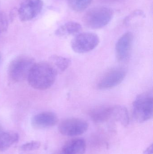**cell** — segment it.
Segmentation results:
<instances>
[{"instance_id": "obj_12", "label": "cell", "mask_w": 153, "mask_h": 154, "mask_svg": "<svg viewBox=\"0 0 153 154\" xmlns=\"http://www.w3.org/2000/svg\"><path fill=\"white\" fill-rule=\"evenodd\" d=\"M91 119L96 123H102L111 118V107H97L91 109L89 113Z\"/></svg>"}, {"instance_id": "obj_19", "label": "cell", "mask_w": 153, "mask_h": 154, "mask_svg": "<svg viewBox=\"0 0 153 154\" xmlns=\"http://www.w3.org/2000/svg\"><path fill=\"white\" fill-rule=\"evenodd\" d=\"M153 154V144L149 146L145 151L144 154Z\"/></svg>"}, {"instance_id": "obj_14", "label": "cell", "mask_w": 153, "mask_h": 154, "mask_svg": "<svg viewBox=\"0 0 153 154\" xmlns=\"http://www.w3.org/2000/svg\"><path fill=\"white\" fill-rule=\"evenodd\" d=\"M82 27L80 23L70 21L60 26L55 31V34L58 37H66L79 33Z\"/></svg>"}, {"instance_id": "obj_6", "label": "cell", "mask_w": 153, "mask_h": 154, "mask_svg": "<svg viewBox=\"0 0 153 154\" xmlns=\"http://www.w3.org/2000/svg\"><path fill=\"white\" fill-rule=\"evenodd\" d=\"M89 127L88 123L81 119L72 118L63 120L58 126V130L66 136H79L84 134Z\"/></svg>"}, {"instance_id": "obj_22", "label": "cell", "mask_w": 153, "mask_h": 154, "mask_svg": "<svg viewBox=\"0 0 153 154\" xmlns=\"http://www.w3.org/2000/svg\"><path fill=\"white\" fill-rule=\"evenodd\" d=\"M2 56L1 54L0 53V65H1V61Z\"/></svg>"}, {"instance_id": "obj_10", "label": "cell", "mask_w": 153, "mask_h": 154, "mask_svg": "<svg viewBox=\"0 0 153 154\" xmlns=\"http://www.w3.org/2000/svg\"><path fill=\"white\" fill-rule=\"evenodd\" d=\"M58 121L57 116L51 111H44L36 114L31 119V125L37 129L48 128L57 125Z\"/></svg>"}, {"instance_id": "obj_20", "label": "cell", "mask_w": 153, "mask_h": 154, "mask_svg": "<svg viewBox=\"0 0 153 154\" xmlns=\"http://www.w3.org/2000/svg\"><path fill=\"white\" fill-rule=\"evenodd\" d=\"M53 154H66L63 150L61 149V150H59V151H56V152H55Z\"/></svg>"}, {"instance_id": "obj_23", "label": "cell", "mask_w": 153, "mask_h": 154, "mask_svg": "<svg viewBox=\"0 0 153 154\" xmlns=\"http://www.w3.org/2000/svg\"><path fill=\"white\" fill-rule=\"evenodd\" d=\"M1 29H0V33H1Z\"/></svg>"}, {"instance_id": "obj_8", "label": "cell", "mask_w": 153, "mask_h": 154, "mask_svg": "<svg viewBox=\"0 0 153 154\" xmlns=\"http://www.w3.org/2000/svg\"><path fill=\"white\" fill-rule=\"evenodd\" d=\"M125 71L121 68L115 69L107 72L99 81L97 87L99 89H107L119 85L126 76Z\"/></svg>"}, {"instance_id": "obj_21", "label": "cell", "mask_w": 153, "mask_h": 154, "mask_svg": "<svg viewBox=\"0 0 153 154\" xmlns=\"http://www.w3.org/2000/svg\"><path fill=\"white\" fill-rule=\"evenodd\" d=\"M2 132V128L1 126V125H0V134H1Z\"/></svg>"}, {"instance_id": "obj_3", "label": "cell", "mask_w": 153, "mask_h": 154, "mask_svg": "<svg viewBox=\"0 0 153 154\" xmlns=\"http://www.w3.org/2000/svg\"><path fill=\"white\" fill-rule=\"evenodd\" d=\"M35 60L28 56L17 57L10 63L8 75L14 82L22 81L28 78L31 68L35 64Z\"/></svg>"}, {"instance_id": "obj_18", "label": "cell", "mask_w": 153, "mask_h": 154, "mask_svg": "<svg viewBox=\"0 0 153 154\" xmlns=\"http://www.w3.org/2000/svg\"><path fill=\"white\" fill-rule=\"evenodd\" d=\"M40 146V142L37 141H33L22 145L21 146V149L24 152H29L37 150Z\"/></svg>"}, {"instance_id": "obj_1", "label": "cell", "mask_w": 153, "mask_h": 154, "mask_svg": "<svg viewBox=\"0 0 153 154\" xmlns=\"http://www.w3.org/2000/svg\"><path fill=\"white\" fill-rule=\"evenodd\" d=\"M57 74L48 62L35 63L28 76L29 84L35 89L44 91L54 83Z\"/></svg>"}, {"instance_id": "obj_5", "label": "cell", "mask_w": 153, "mask_h": 154, "mask_svg": "<svg viewBox=\"0 0 153 154\" xmlns=\"http://www.w3.org/2000/svg\"><path fill=\"white\" fill-rule=\"evenodd\" d=\"M99 38L97 34L90 32H84L77 34L71 42L74 51L83 54L93 50L99 45Z\"/></svg>"}, {"instance_id": "obj_16", "label": "cell", "mask_w": 153, "mask_h": 154, "mask_svg": "<svg viewBox=\"0 0 153 154\" xmlns=\"http://www.w3.org/2000/svg\"><path fill=\"white\" fill-rule=\"evenodd\" d=\"M111 117L114 118L125 126H127L129 123L128 111L123 106L116 105L111 107Z\"/></svg>"}, {"instance_id": "obj_7", "label": "cell", "mask_w": 153, "mask_h": 154, "mask_svg": "<svg viewBox=\"0 0 153 154\" xmlns=\"http://www.w3.org/2000/svg\"><path fill=\"white\" fill-rule=\"evenodd\" d=\"M43 6L42 0H27L18 10L19 17L22 21L31 20L40 13Z\"/></svg>"}, {"instance_id": "obj_4", "label": "cell", "mask_w": 153, "mask_h": 154, "mask_svg": "<svg viewBox=\"0 0 153 154\" xmlns=\"http://www.w3.org/2000/svg\"><path fill=\"white\" fill-rule=\"evenodd\" d=\"M152 94L145 92L138 95L133 103V116L139 123L152 118L153 116Z\"/></svg>"}, {"instance_id": "obj_15", "label": "cell", "mask_w": 153, "mask_h": 154, "mask_svg": "<svg viewBox=\"0 0 153 154\" xmlns=\"http://www.w3.org/2000/svg\"><path fill=\"white\" fill-rule=\"evenodd\" d=\"M19 135L13 132H2L0 134V151L4 152L19 141Z\"/></svg>"}, {"instance_id": "obj_9", "label": "cell", "mask_w": 153, "mask_h": 154, "mask_svg": "<svg viewBox=\"0 0 153 154\" xmlns=\"http://www.w3.org/2000/svg\"><path fill=\"white\" fill-rule=\"evenodd\" d=\"M134 36L131 32L124 33L118 40L116 46V56L119 61L127 60L131 54Z\"/></svg>"}, {"instance_id": "obj_17", "label": "cell", "mask_w": 153, "mask_h": 154, "mask_svg": "<svg viewBox=\"0 0 153 154\" xmlns=\"http://www.w3.org/2000/svg\"><path fill=\"white\" fill-rule=\"evenodd\" d=\"M92 0H69L70 8L76 12H81L86 10L91 3Z\"/></svg>"}, {"instance_id": "obj_13", "label": "cell", "mask_w": 153, "mask_h": 154, "mask_svg": "<svg viewBox=\"0 0 153 154\" xmlns=\"http://www.w3.org/2000/svg\"><path fill=\"white\" fill-rule=\"evenodd\" d=\"M48 62L57 74L63 73L71 65V61L67 58L54 55L49 57Z\"/></svg>"}, {"instance_id": "obj_2", "label": "cell", "mask_w": 153, "mask_h": 154, "mask_svg": "<svg viewBox=\"0 0 153 154\" xmlns=\"http://www.w3.org/2000/svg\"><path fill=\"white\" fill-rule=\"evenodd\" d=\"M113 16V11L110 8L100 6L90 9L84 14L83 20L88 28L101 29L110 22Z\"/></svg>"}, {"instance_id": "obj_11", "label": "cell", "mask_w": 153, "mask_h": 154, "mask_svg": "<svg viewBox=\"0 0 153 154\" xmlns=\"http://www.w3.org/2000/svg\"><path fill=\"white\" fill-rule=\"evenodd\" d=\"M86 144L83 139L74 138L66 142L62 150L66 154H84Z\"/></svg>"}]
</instances>
